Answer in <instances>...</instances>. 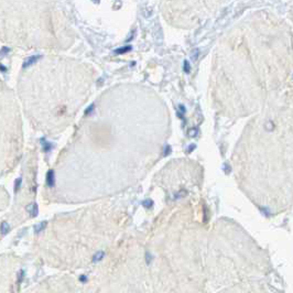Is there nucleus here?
Returning <instances> with one entry per match:
<instances>
[{
	"label": "nucleus",
	"instance_id": "7",
	"mask_svg": "<svg viewBox=\"0 0 293 293\" xmlns=\"http://www.w3.org/2000/svg\"><path fill=\"white\" fill-rule=\"evenodd\" d=\"M9 229H10V227H9V224L8 223H6V221H3V223L0 225V231H1L2 234H7V233H9Z\"/></svg>",
	"mask_w": 293,
	"mask_h": 293
},
{
	"label": "nucleus",
	"instance_id": "14",
	"mask_svg": "<svg viewBox=\"0 0 293 293\" xmlns=\"http://www.w3.org/2000/svg\"><path fill=\"white\" fill-rule=\"evenodd\" d=\"M192 57H193V60H196V58L198 57V50H194V51H193Z\"/></svg>",
	"mask_w": 293,
	"mask_h": 293
},
{
	"label": "nucleus",
	"instance_id": "9",
	"mask_svg": "<svg viewBox=\"0 0 293 293\" xmlns=\"http://www.w3.org/2000/svg\"><path fill=\"white\" fill-rule=\"evenodd\" d=\"M197 133H198V131H197V129H196V128L188 129V131H187V134L190 137H196V136H197Z\"/></svg>",
	"mask_w": 293,
	"mask_h": 293
},
{
	"label": "nucleus",
	"instance_id": "11",
	"mask_svg": "<svg viewBox=\"0 0 293 293\" xmlns=\"http://www.w3.org/2000/svg\"><path fill=\"white\" fill-rule=\"evenodd\" d=\"M143 205L146 206V207L149 208V207H151V206H153V202H152L151 200H146L143 202Z\"/></svg>",
	"mask_w": 293,
	"mask_h": 293
},
{
	"label": "nucleus",
	"instance_id": "19",
	"mask_svg": "<svg viewBox=\"0 0 293 293\" xmlns=\"http://www.w3.org/2000/svg\"><path fill=\"white\" fill-rule=\"evenodd\" d=\"M96 1H98V0H96Z\"/></svg>",
	"mask_w": 293,
	"mask_h": 293
},
{
	"label": "nucleus",
	"instance_id": "15",
	"mask_svg": "<svg viewBox=\"0 0 293 293\" xmlns=\"http://www.w3.org/2000/svg\"><path fill=\"white\" fill-rule=\"evenodd\" d=\"M151 259H152V257L150 256V253H149V252H147V253H146V260H147V263H148V264L150 263Z\"/></svg>",
	"mask_w": 293,
	"mask_h": 293
},
{
	"label": "nucleus",
	"instance_id": "1",
	"mask_svg": "<svg viewBox=\"0 0 293 293\" xmlns=\"http://www.w3.org/2000/svg\"><path fill=\"white\" fill-rule=\"evenodd\" d=\"M41 58V55H33V56H30L29 58H27V60L24 61L23 63V66L22 67L25 68V67H29V66H31L33 64H35V63L38 62Z\"/></svg>",
	"mask_w": 293,
	"mask_h": 293
},
{
	"label": "nucleus",
	"instance_id": "2",
	"mask_svg": "<svg viewBox=\"0 0 293 293\" xmlns=\"http://www.w3.org/2000/svg\"><path fill=\"white\" fill-rule=\"evenodd\" d=\"M27 210L30 215L33 216V217L37 216L38 213H39V208H38V205L35 203H32V204H30L29 206H27Z\"/></svg>",
	"mask_w": 293,
	"mask_h": 293
},
{
	"label": "nucleus",
	"instance_id": "4",
	"mask_svg": "<svg viewBox=\"0 0 293 293\" xmlns=\"http://www.w3.org/2000/svg\"><path fill=\"white\" fill-rule=\"evenodd\" d=\"M41 142L43 143L42 146H43V150H44V152H49V151H51V149L53 148L52 143H50V142L45 141L44 139H41Z\"/></svg>",
	"mask_w": 293,
	"mask_h": 293
},
{
	"label": "nucleus",
	"instance_id": "5",
	"mask_svg": "<svg viewBox=\"0 0 293 293\" xmlns=\"http://www.w3.org/2000/svg\"><path fill=\"white\" fill-rule=\"evenodd\" d=\"M45 226H46V221H42V223H40V224H38V225H35L34 231H35L37 234H39V233H41V231H42L43 229L45 228Z\"/></svg>",
	"mask_w": 293,
	"mask_h": 293
},
{
	"label": "nucleus",
	"instance_id": "18",
	"mask_svg": "<svg viewBox=\"0 0 293 293\" xmlns=\"http://www.w3.org/2000/svg\"><path fill=\"white\" fill-rule=\"evenodd\" d=\"M0 70H1L2 72H6V67H3V66H1V65H0Z\"/></svg>",
	"mask_w": 293,
	"mask_h": 293
},
{
	"label": "nucleus",
	"instance_id": "13",
	"mask_svg": "<svg viewBox=\"0 0 293 293\" xmlns=\"http://www.w3.org/2000/svg\"><path fill=\"white\" fill-rule=\"evenodd\" d=\"M8 52H9V49H8V47H3V49L0 51V56H2V55H6Z\"/></svg>",
	"mask_w": 293,
	"mask_h": 293
},
{
	"label": "nucleus",
	"instance_id": "10",
	"mask_svg": "<svg viewBox=\"0 0 293 293\" xmlns=\"http://www.w3.org/2000/svg\"><path fill=\"white\" fill-rule=\"evenodd\" d=\"M21 183H22L21 179H18L16 181V183H14V192H18V190H19L20 186H21Z\"/></svg>",
	"mask_w": 293,
	"mask_h": 293
},
{
	"label": "nucleus",
	"instance_id": "12",
	"mask_svg": "<svg viewBox=\"0 0 293 293\" xmlns=\"http://www.w3.org/2000/svg\"><path fill=\"white\" fill-rule=\"evenodd\" d=\"M190 70H191V68H190V64H188L187 61H185V62H184V72L185 73H188V72H190Z\"/></svg>",
	"mask_w": 293,
	"mask_h": 293
},
{
	"label": "nucleus",
	"instance_id": "8",
	"mask_svg": "<svg viewBox=\"0 0 293 293\" xmlns=\"http://www.w3.org/2000/svg\"><path fill=\"white\" fill-rule=\"evenodd\" d=\"M130 50H131V46H124V47H121V49L116 50V51H115V53H116V54H122V53L129 52Z\"/></svg>",
	"mask_w": 293,
	"mask_h": 293
},
{
	"label": "nucleus",
	"instance_id": "17",
	"mask_svg": "<svg viewBox=\"0 0 293 293\" xmlns=\"http://www.w3.org/2000/svg\"><path fill=\"white\" fill-rule=\"evenodd\" d=\"M81 281H84V282L86 281V278H85V276H82V277H81Z\"/></svg>",
	"mask_w": 293,
	"mask_h": 293
},
{
	"label": "nucleus",
	"instance_id": "6",
	"mask_svg": "<svg viewBox=\"0 0 293 293\" xmlns=\"http://www.w3.org/2000/svg\"><path fill=\"white\" fill-rule=\"evenodd\" d=\"M104 257H105V252H104V251H98V252H97V253L95 254V256L93 257V261H94V262L100 261L101 259L104 258Z\"/></svg>",
	"mask_w": 293,
	"mask_h": 293
},
{
	"label": "nucleus",
	"instance_id": "16",
	"mask_svg": "<svg viewBox=\"0 0 293 293\" xmlns=\"http://www.w3.org/2000/svg\"><path fill=\"white\" fill-rule=\"evenodd\" d=\"M93 108H94V105H91V106H89V107H88V108H87V110L85 111V115H87L88 113H89V111H91V110H93Z\"/></svg>",
	"mask_w": 293,
	"mask_h": 293
},
{
	"label": "nucleus",
	"instance_id": "3",
	"mask_svg": "<svg viewBox=\"0 0 293 293\" xmlns=\"http://www.w3.org/2000/svg\"><path fill=\"white\" fill-rule=\"evenodd\" d=\"M46 184L49 187L54 186V172L53 170H50L46 174Z\"/></svg>",
	"mask_w": 293,
	"mask_h": 293
}]
</instances>
